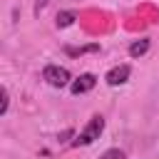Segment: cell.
I'll use <instances>...</instances> for the list:
<instances>
[{
  "label": "cell",
  "instance_id": "obj_1",
  "mask_svg": "<svg viewBox=\"0 0 159 159\" xmlns=\"http://www.w3.org/2000/svg\"><path fill=\"white\" fill-rule=\"evenodd\" d=\"M104 132V117H99V114H94L89 122H87V127L77 134V139L72 142V147H87V144H92L94 139H99V134Z\"/></svg>",
  "mask_w": 159,
  "mask_h": 159
},
{
  "label": "cell",
  "instance_id": "obj_2",
  "mask_svg": "<svg viewBox=\"0 0 159 159\" xmlns=\"http://www.w3.org/2000/svg\"><path fill=\"white\" fill-rule=\"evenodd\" d=\"M42 80L50 84V87H67V84H72V75H70V70H65V67H60V65H47L45 70H42Z\"/></svg>",
  "mask_w": 159,
  "mask_h": 159
},
{
  "label": "cell",
  "instance_id": "obj_3",
  "mask_svg": "<svg viewBox=\"0 0 159 159\" xmlns=\"http://www.w3.org/2000/svg\"><path fill=\"white\" fill-rule=\"evenodd\" d=\"M129 75H132V67H129V65H117V67H112V70L104 75V80H107L109 87H119V84H124V82L129 80Z\"/></svg>",
  "mask_w": 159,
  "mask_h": 159
},
{
  "label": "cell",
  "instance_id": "obj_4",
  "mask_svg": "<svg viewBox=\"0 0 159 159\" xmlns=\"http://www.w3.org/2000/svg\"><path fill=\"white\" fill-rule=\"evenodd\" d=\"M94 84H97V77H94L92 72H84V75H80L77 80H72L70 89H72V94H84V92L94 89Z\"/></svg>",
  "mask_w": 159,
  "mask_h": 159
},
{
  "label": "cell",
  "instance_id": "obj_5",
  "mask_svg": "<svg viewBox=\"0 0 159 159\" xmlns=\"http://www.w3.org/2000/svg\"><path fill=\"white\" fill-rule=\"evenodd\" d=\"M149 45H152V42H149V37L134 40V42L129 45V55H132V57H142V55H144V52L149 50Z\"/></svg>",
  "mask_w": 159,
  "mask_h": 159
},
{
  "label": "cell",
  "instance_id": "obj_6",
  "mask_svg": "<svg viewBox=\"0 0 159 159\" xmlns=\"http://www.w3.org/2000/svg\"><path fill=\"white\" fill-rule=\"evenodd\" d=\"M75 20H77V15L72 10H62V12H57V20L55 22H57V27H70Z\"/></svg>",
  "mask_w": 159,
  "mask_h": 159
},
{
  "label": "cell",
  "instance_id": "obj_7",
  "mask_svg": "<svg viewBox=\"0 0 159 159\" xmlns=\"http://www.w3.org/2000/svg\"><path fill=\"white\" fill-rule=\"evenodd\" d=\"M99 45H87V47H67V55H82V52H97Z\"/></svg>",
  "mask_w": 159,
  "mask_h": 159
},
{
  "label": "cell",
  "instance_id": "obj_8",
  "mask_svg": "<svg viewBox=\"0 0 159 159\" xmlns=\"http://www.w3.org/2000/svg\"><path fill=\"white\" fill-rule=\"evenodd\" d=\"M99 159H127V157H124V152H122V149H107Z\"/></svg>",
  "mask_w": 159,
  "mask_h": 159
},
{
  "label": "cell",
  "instance_id": "obj_9",
  "mask_svg": "<svg viewBox=\"0 0 159 159\" xmlns=\"http://www.w3.org/2000/svg\"><path fill=\"white\" fill-rule=\"evenodd\" d=\"M7 104H10V97H7V89L2 87V104H0V114L7 112Z\"/></svg>",
  "mask_w": 159,
  "mask_h": 159
}]
</instances>
